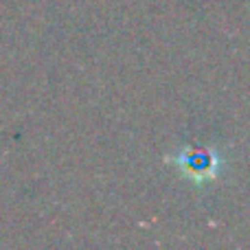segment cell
<instances>
[{
    "label": "cell",
    "instance_id": "1",
    "mask_svg": "<svg viewBox=\"0 0 250 250\" xmlns=\"http://www.w3.org/2000/svg\"><path fill=\"white\" fill-rule=\"evenodd\" d=\"M167 160L182 176L189 178V182L198 187L215 182L226 167L224 156L217 149H207V147H185L173 151Z\"/></svg>",
    "mask_w": 250,
    "mask_h": 250
}]
</instances>
